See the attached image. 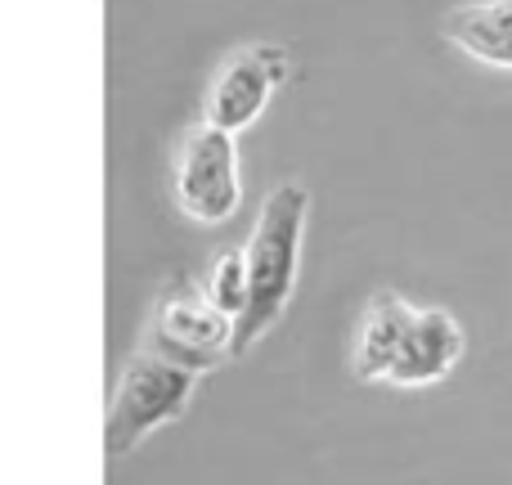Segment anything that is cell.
Returning a JSON list of instances; mask_svg holds the SVG:
<instances>
[{
	"label": "cell",
	"mask_w": 512,
	"mask_h": 485,
	"mask_svg": "<svg viewBox=\"0 0 512 485\" xmlns=\"http://www.w3.org/2000/svg\"><path fill=\"white\" fill-rule=\"evenodd\" d=\"M292 77V54L274 41H252L239 45L230 59L216 68L212 86L203 95V122L221 126L230 135H243L261 122L270 108L274 90Z\"/></svg>",
	"instance_id": "obj_5"
},
{
	"label": "cell",
	"mask_w": 512,
	"mask_h": 485,
	"mask_svg": "<svg viewBox=\"0 0 512 485\" xmlns=\"http://www.w3.org/2000/svg\"><path fill=\"white\" fill-rule=\"evenodd\" d=\"M140 346L207 378L225 360H234V319L207 297V288L198 279L171 274L149 301Z\"/></svg>",
	"instance_id": "obj_2"
},
{
	"label": "cell",
	"mask_w": 512,
	"mask_h": 485,
	"mask_svg": "<svg viewBox=\"0 0 512 485\" xmlns=\"http://www.w3.org/2000/svg\"><path fill=\"white\" fill-rule=\"evenodd\" d=\"M310 225V189L306 180L288 176L261 198V212L248 234V310L234 324V360L252 355L274 328L283 324L292 297H297L301 252H306Z\"/></svg>",
	"instance_id": "obj_1"
},
{
	"label": "cell",
	"mask_w": 512,
	"mask_h": 485,
	"mask_svg": "<svg viewBox=\"0 0 512 485\" xmlns=\"http://www.w3.org/2000/svg\"><path fill=\"white\" fill-rule=\"evenodd\" d=\"M468 355V333L454 319V310L445 306H414L405 337H400V351L391 360L382 387H400V391H423L445 382Z\"/></svg>",
	"instance_id": "obj_6"
},
{
	"label": "cell",
	"mask_w": 512,
	"mask_h": 485,
	"mask_svg": "<svg viewBox=\"0 0 512 485\" xmlns=\"http://www.w3.org/2000/svg\"><path fill=\"white\" fill-rule=\"evenodd\" d=\"M198 396V373L180 369V364L162 360L153 351H135L117 373L113 400H108V423L104 445L108 459H126L149 441L158 427L180 423Z\"/></svg>",
	"instance_id": "obj_3"
},
{
	"label": "cell",
	"mask_w": 512,
	"mask_h": 485,
	"mask_svg": "<svg viewBox=\"0 0 512 485\" xmlns=\"http://www.w3.org/2000/svg\"><path fill=\"white\" fill-rule=\"evenodd\" d=\"M171 198L194 225H225L243 207L239 135L203 122L185 126L171 158Z\"/></svg>",
	"instance_id": "obj_4"
},
{
	"label": "cell",
	"mask_w": 512,
	"mask_h": 485,
	"mask_svg": "<svg viewBox=\"0 0 512 485\" xmlns=\"http://www.w3.org/2000/svg\"><path fill=\"white\" fill-rule=\"evenodd\" d=\"M207 297L216 301V306L225 310V315L239 324V315L248 310V247H230V252L212 256V265H207V279H203Z\"/></svg>",
	"instance_id": "obj_9"
},
{
	"label": "cell",
	"mask_w": 512,
	"mask_h": 485,
	"mask_svg": "<svg viewBox=\"0 0 512 485\" xmlns=\"http://www.w3.org/2000/svg\"><path fill=\"white\" fill-rule=\"evenodd\" d=\"M409 319H414V301L400 297L391 288H378L360 310L355 324V342H351V373L360 382H382L400 351Z\"/></svg>",
	"instance_id": "obj_7"
},
{
	"label": "cell",
	"mask_w": 512,
	"mask_h": 485,
	"mask_svg": "<svg viewBox=\"0 0 512 485\" xmlns=\"http://www.w3.org/2000/svg\"><path fill=\"white\" fill-rule=\"evenodd\" d=\"M441 36L454 50L490 68H512V0H468L441 18Z\"/></svg>",
	"instance_id": "obj_8"
}]
</instances>
